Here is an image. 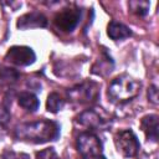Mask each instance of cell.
<instances>
[{
  "mask_svg": "<svg viewBox=\"0 0 159 159\" xmlns=\"http://www.w3.org/2000/svg\"><path fill=\"white\" fill-rule=\"evenodd\" d=\"M17 102L22 108H25L29 112L37 111V108L40 106V101L37 99V97L30 92H21L17 97Z\"/></svg>",
  "mask_w": 159,
  "mask_h": 159,
  "instance_id": "cell-12",
  "label": "cell"
},
{
  "mask_svg": "<svg viewBox=\"0 0 159 159\" xmlns=\"http://www.w3.org/2000/svg\"><path fill=\"white\" fill-rule=\"evenodd\" d=\"M68 94L75 101H78L81 103H88V102H94L98 98L99 88L94 82H84L72 88L68 92Z\"/></svg>",
  "mask_w": 159,
  "mask_h": 159,
  "instance_id": "cell-7",
  "label": "cell"
},
{
  "mask_svg": "<svg viewBox=\"0 0 159 159\" xmlns=\"http://www.w3.org/2000/svg\"><path fill=\"white\" fill-rule=\"evenodd\" d=\"M19 159H30V157H29L27 154H25V153H22V154H20V157H19Z\"/></svg>",
  "mask_w": 159,
  "mask_h": 159,
  "instance_id": "cell-21",
  "label": "cell"
},
{
  "mask_svg": "<svg viewBox=\"0 0 159 159\" xmlns=\"http://www.w3.org/2000/svg\"><path fill=\"white\" fill-rule=\"evenodd\" d=\"M0 78L4 82H15L19 78V73L12 68H2L0 71Z\"/></svg>",
  "mask_w": 159,
  "mask_h": 159,
  "instance_id": "cell-15",
  "label": "cell"
},
{
  "mask_svg": "<svg viewBox=\"0 0 159 159\" xmlns=\"http://www.w3.org/2000/svg\"><path fill=\"white\" fill-rule=\"evenodd\" d=\"M5 60L17 65V66H29L32 65L36 60V55L31 47L27 46H12L7 50Z\"/></svg>",
  "mask_w": 159,
  "mask_h": 159,
  "instance_id": "cell-5",
  "label": "cell"
},
{
  "mask_svg": "<svg viewBox=\"0 0 159 159\" xmlns=\"http://www.w3.org/2000/svg\"><path fill=\"white\" fill-rule=\"evenodd\" d=\"M36 159H58V155L56 154L53 148H47L41 152H37Z\"/></svg>",
  "mask_w": 159,
  "mask_h": 159,
  "instance_id": "cell-16",
  "label": "cell"
},
{
  "mask_svg": "<svg viewBox=\"0 0 159 159\" xmlns=\"http://www.w3.org/2000/svg\"><path fill=\"white\" fill-rule=\"evenodd\" d=\"M128 7L133 14L138 16H145L149 11L150 2L145 0H132L128 2Z\"/></svg>",
  "mask_w": 159,
  "mask_h": 159,
  "instance_id": "cell-13",
  "label": "cell"
},
{
  "mask_svg": "<svg viewBox=\"0 0 159 159\" xmlns=\"http://www.w3.org/2000/svg\"><path fill=\"white\" fill-rule=\"evenodd\" d=\"M15 153L12 152V150H10V149H5L2 153H1V155H0V159H15Z\"/></svg>",
  "mask_w": 159,
  "mask_h": 159,
  "instance_id": "cell-19",
  "label": "cell"
},
{
  "mask_svg": "<svg viewBox=\"0 0 159 159\" xmlns=\"http://www.w3.org/2000/svg\"><path fill=\"white\" fill-rule=\"evenodd\" d=\"M114 144H116L117 152L125 158L135 157L140 149L139 140L130 129L118 132L114 137Z\"/></svg>",
  "mask_w": 159,
  "mask_h": 159,
  "instance_id": "cell-3",
  "label": "cell"
},
{
  "mask_svg": "<svg viewBox=\"0 0 159 159\" xmlns=\"http://www.w3.org/2000/svg\"><path fill=\"white\" fill-rule=\"evenodd\" d=\"M9 118H10V114H9V112H7V109H0V123L1 124H5L7 120H9Z\"/></svg>",
  "mask_w": 159,
  "mask_h": 159,
  "instance_id": "cell-18",
  "label": "cell"
},
{
  "mask_svg": "<svg viewBox=\"0 0 159 159\" xmlns=\"http://www.w3.org/2000/svg\"><path fill=\"white\" fill-rule=\"evenodd\" d=\"M139 87L140 83L138 81H135L132 76L123 73L111 82L108 87V96L113 101L125 102L137 96Z\"/></svg>",
  "mask_w": 159,
  "mask_h": 159,
  "instance_id": "cell-2",
  "label": "cell"
},
{
  "mask_svg": "<svg viewBox=\"0 0 159 159\" xmlns=\"http://www.w3.org/2000/svg\"><path fill=\"white\" fill-rule=\"evenodd\" d=\"M83 159H106L103 155H94V157H89V158H83Z\"/></svg>",
  "mask_w": 159,
  "mask_h": 159,
  "instance_id": "cell-20",
  "label": "cell"
},
{
  "mask_svg": "<svg viewBox=\"0 0 159 159\" xmlns=\"http://www.w3.org/2000/svg\"><path fill=\"white\" fill-rule=\"evenodd\" d=\"M148 99L154 104L158 103V89L155 86H150L148 88Z\"/></svg>",
  "mask_w": 159,
  "mask_h": 159,
  "instance_id": "cell-17",
  "label": "cell"
},
{
  "mask_svg": "<svg viewBox=\"0 0 159 159\" xmlns=\"http://www.w3.org/2000/svg\"><path fill=\"white\" fill-rule=\"evenodd\" d=\"M140 127L143 132L145 133V137L148 140L157 142L158 140V133H159V120L157 114H148L144 116L140 120Z\"/></svg>",
  "mask_w": 159,
  "mask_h": 159,
  "instance_id": "cell-9",
  "label": "cell"
},
{
  "mask_svg": "<svg viewBox=\"0 0 159 159\" xmlns=\"http://www.w3.org/2000/svg\"><path fill=\"white\" fill-rule=\"evenodd\" d=\"M102 144L99 139L92 133H83L77 139V150L83 158L99 155Z\"/></svg>",
  "mask_w": 159,
  "mask_h": 159,
  "instance_id": "cell-6",
  "label": "cell"
},
{
  "mask_svg": "<svg viewBox=\"0 0 159 159\" xmlns=\"http://www.w3.org/2000/svg\"><path fill=\"white\" fill-rule=\"evenodd\" d=\"M78 122L88 128H101L102 125L106 124V120L94 111L88 109L84 111L80 117H78Z\"/></svg>",
  "mask_w": 159,
  "mask_h": 159,
  "instance_id": "cell-11",
  "label": "cell"
},
{
  "mask_svg": "<svg viewBox=\"0 0 159 159\" xmlns=\"http://www.w3.org/2000/svg\"><path fill=\"white\" fill-rule=\"evenodd\" d=\"M47 25V19L43 14L39 11H31L27 12L17 19L16 26L20 30H29V29H39L45 27Z\"/></svg>",
  "mask_w": 159,
  "mask_h": 159,
  "instance_id": "cell-8",
  "label": "cell"
},
{
  "mask_svg": "<svg viewBox=\"0 0 159 159\" xmlns=\"http://www.w3.org/2000/svg\"><path fill=\"white\" fill-rule=\"evenodd\" d=\"M65 104V101L62 99V97L56 93V92H52L48 94L47 97V102H46V108L48 112L51 113H57Z\"/></svg>",
  "mask_w": 159,
  "mask_h": 159,
  "instance_id": "cell-14",
  "label": "cell"
},
{
  "mask_svg": "<svg viewBox=\"0 0 159 159\" xmlns=\"http://www.w3.org/2000/svg\"><path fill=\"white\" fill-rule=\"evenodd\" d=\"M15 135L19 140L41 144L50 140H56L60 137V127L52 120L42 119L19 125Z\"/></svg>",
  "mask_w": 159,
  "mask_h": 159,
  "instance_id": "cell-1",
  "label": "cell"
},
{
  "mask_svg": "<svg viewBox=\"0 0 159 159\" xmlns=\"http://www.w3.org/2000/svg\"><path fill=\"white\" fill-rule=\"evenodd\" d=\"M107 35L117 41V40H123V39H127L132 35V31L128 26H125L124 24L122 22H118V21H111L107 26Z\"/></svg>",
  "mask_w": 159,
  "mask_h": 159,
  "instance_id": "cell-10",
  "label": "cell"
},
{
  "mask_svg": "<svg viewBox=\"0 0 159 159\" xmlns=\"http://www.w3.org/2000/svg\"><path fill=\"white\" fill-rule=\"evenodd\" d=\"M81 10L75 7H67L61 10L55 16V25L63 32H72L80 20H81Z\"/></svg>",
  "mask_w": 159,
  "mask_h": 159,
  "instance_id": "cell-4",
  "label": "cell"
}]
</instances>
